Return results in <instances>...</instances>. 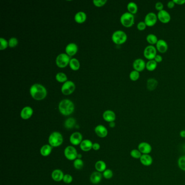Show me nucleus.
I'll use <instances>...</instances> for the list:
<instances>
[{
    "instance_id": "f257e3e1",
    "label": "nucleus",
    "mask_w": 185,
    "mask_h": 185,
    "mask_svg": "<svg viewBox=\"0 0 185 185\" xmlns=\"http://www.w3.org/2000/svg\"><path fill=\"white\" fill-rule=\"evenodd\" d=\"M31 97L36 100H42L46 97L47 90L44 86L40 84L35 83L31 86L29 89Z\"/></svg>"
},
{
    "instance_id": "f03ea898",
    "label": "nucleus",
    "mask_w": 185,
    "mask_h": 185,
    "mask_svg": "<svg viewBox=\"0 0 185 185\" xmlns=\"http://www.w3.org/2000/svg\"><path fill=\"white\" fill-rule=\"evenodd\" d=\"M58 109L60 113L64 116H67L73 114L75 106L73 102L69 99L62 100L59 103Z\"/></svg>"
},
{
    "instance_id": "7ed1b4c3",
    "label": "nucleus",
    "mask_w": 185,
    "mask_h": 185,
    "mask_svg": "<svg viewBox=\"0 0 185 185\" xmlns=\"http://www.w3.org/2000/svg\"><path fill=\"white\" fill-rule=\"evenodd\" d=\"M63 135L58 131L52 132L49 137V145L52 147H58L63 143Z\"/></svg>"
},
{
    "instance_id": "20e7f679",
    "label": "nucleus",
    "mask_w": 185,
    "mask_h": 185,
    "mask_svg": "<svg viewBox=\"0 0 185 185\" xmlns=\"http://www.w3.org/2000/svg\"><path fill=\"white\" fill-rule=\"evenodd\" d=\"M127 35L124 31L117 30L113 33L111 37L112 41L116 45L123 44L127 40Z\"/></svg>"
},
{
    "instance_id": "39448f33",
    "label": "nucleus",
    "mask_w": 185,
    "mask_h": 185,
    "mask_svg": "<svg viewBox=\"0 0 185 185\" xmlns=\"http://www.w3.org/2000/svg\"><path fill=\"white\" fill-rule=\"evenodd\" d=\"M120 22L123 26L126 28H130L134 24V15L128 12L124 13L121 16Z\"/></svg>"
},
{
    "instance_id": "423d86ee",
    "label": "nucleus",
    "mask_w": 185,
    "mask_h": 185,
    "mask_svg": "<svg viewBox=\"0 0 185 185\" xmlns=\"http://www.w3.org/2000/svg\"><path fill=\"white\" fill-rule=\"evenodd\" d=\"M70 57L66 53H61L57 56L55 60V63L58 67L60 68H65L69 65Z\"/></svg>"
},
{
    "instance_id": "0eeeda50",
    "label": "nucleus",
    "mask_w": 185,
    "mask_h": 185,
    "mask_svg": "<svg viewBox=\"0 0 185 185\" xmlns=\"http://www.w3.org/2000/svg\"><path fill=\"white\" fill-rule=\"evenodd\" d=\"M77 151L73 146H69L65 148L64 150V155L65 157L69 161H75L77 159Z\"/></svg>"
},
{
    "instance_id": "6e6552de",
    "label": "nucleus",
    "mask_w": 185,
    "mask_h": 185,
    "mask_svg": "<svg viewBox=\"0 0 185 185\" xmlns=\"http://www.w3.org/2000/svg\"><path fill=\"white\" fill-rule=\"evenodd\" d=\"M75 84L71 80H67L63 83L61 86V92L64 95H69L75 91Z\"/></svg>"
},
{
    "instance_id": "1a4fd4ad",
    "label": "nucleus",
    "mask_w": 185,
    "mask_h": 185,
    "mask_svg": "<svg viewBox=\"0 0 185 185\" xmlns=\"http://www.w3.org/2000/svg\"><path fill=\"white\" fill-rule=\"evenodd\" d=\"M157 54V49L154 45H149L145 47L143 55L146 59L153 60Z\"/></svg>"
},
{
    "instance_id": "9d476101",
    "label": "nucleus",
    "mask_w": 185,
    "mask_h": 185,
    "mask_svg": "<svg viewBox=\"0 0 185 185\" xmlns=\"http://www.w3.org/2000/svg\"><path fill=\"white\" fill-rule=\"evenodd\" d=\"M157 16L154 12H149L145 17V23L147 26L152 27L156 24L157 21Z\"/></svg>"
},
{
    "instance_id": "9b49d317",
    "label": "nucleus",
    "mask_w": 185,
    "mask_h": 185,
    "mask_svg": "<svg viewBox=\"0 0 185 185\" xmlns=\"http://www.w3.org/2000/svg\"><path fill=\"white\" fill-rule=\"evenodd\" d=\"M69 141L73 146H78L80 145L83 141V135L80 132H73L69 137Z\"/></svg>"
},
{
    "instance_id": "f8f14e48",
    "label": "nucleus",
    "mask_w": 185,
    "mask_h": 185,
    "mask_svg": "<svg viewBox=\"0 0 185 185\" xmlns=\"http://www.w3.org/2000/svg\"><path fill=\"white\" fill-rule=\"evenodd\" d=\"M159 20L163 23H167L171 21V16L167 10H161L157 14Z\"/></svg>"
},
{
    "instance_id": "ddd939ff",
    "label": "nucleus",
    "mask_w": 185,
    "mask_h": 185,
    "mask_svg": "<svg viewBox=\"0 0 185 185\" xmlns=\"http://www.w3.org/2000/svg\"><path fill=\"white\" fill-rule=\"evenodd\" d=\"M146 63L143 59L141 58H137L135 59L133 63H132V67L135 70L137 71H143L146 68Z\"/></svg>"
},
{
    "instance_id": "4468645a",
    "label": "nucleus",
    "mask_w": 185,
    "mask_h": 185,
    "mask_svg": "<svg viewBox=\"0 0 185 185\" xmlns=\"http://www.w3.org/2000/svg\"><path fill=\"white\" fill-rule=\"evenodd\" d=\"M138 149L142 154H149L152 151V146L146 142H141L138 145Z\"/></svg>"
},
{
    "instance_id": "2eb2a0df",
    "label": "nucleus",
    "mask_w": 185,
    "mask_h": 185,
    "mask_svg": "<svg viewBox=\"0 0 185 185\" xmlns=\"http://www.w3.org/2000/svg\"><path fill=\"white\" fill-rule=\"evenodd\" d=\"M33 110L31 106H27L23 108L20 112V117L24 120H28L32 116Z\"/></svg>"
},
{
    "instance_id": "dca6fc26",
    "label": "nucleus",
    "mask_w": 185,
    "mask_h": 185,
    "mask_svg": "<svg viewBox=\"0 0 185 185\" xmlns=\"http://www.w3.org/2000/svg\"><path fill=\"white\" fill-rule=\"evenodd\" d=\"M78 51V45L75 43H69L65 48V52L67 55L72 57L76 54Z\"/></svg>"
},
{
    "instance_id": "f3484780",
    "label": "nucleus",
    "mask_w": 185,
    "mask_h": 185,
    "mask_svg": "<svg viewBox=\"0 0 185 185\" xmlns=\"http://www.w3.org/2000/svg\"><path fill=\"white\" fill-rule=\"evenodd\" d=\"M95 132L98 136L100 138H104L107 136L108 134V129L103 125H98L95 128Z\"/></svg>"
},
{
    "instance_id": "a211bd4d",
    "label": "nucleus",
    "mask_w": 185,
    "mask_h": 185,
    "mask_svg": "<svg viewBox=\"0 0 185 185\" xmlns=\"http://www.w3.org/2000/svg\"><path fill=\"white\" fill-rule=\"evenodd\" d=\"M157 51L161 53H165L168 49V45L167 42L163 39H159L156 44Z\"/></svg>"
},
{
    "instance_id": "6ab92c4d",
    "label": "nucleus",
    "mask_w": 185,
    "mask_h": 185,
    "mask_svg": "<svg viewBox=\"0 0 185 185\" xmlns=\"http://www.w3.org/2000/svg\"><path fill=\"white\" fill-rule=\"evenodd\" d=\"M116 114L112 110H108L105 111L103 114V118L106 122H115L116 120Z\"/></svg>"
},
{
    "instance_id": "aec40b11",
    "label": "nucleus",
    "mask_w": 185,
    "mask_h": 185,
    "mask_svg": "<svg viewBox=\"0 0 185 185\" xmlns=\"http://www.w3.org/2000/svg\"><path fill=\"white\" fill-rule=\"evenodd\" d=\"M142 165L145 166H150L153 164V159L149 154H142L140 159Z\"/></svg>"
},
{
    "instance_id": "412c9836",
    "label": "nucleus",
    "mask_w": 185,
    "mask_h": 185,
    "mask_svg": "<svg viewBox=\"0 0 185 185\" xmlns=\"http://www.w3.org/2000/svg\"><path fill=\"white\" fill-rule=\"evenodd\" d=\"M93 144L94 143L92 142L90 140H84L80 145V148L81 149V151L87 152L92 149Z\"/></svg>"
},
{
    "instance_id": "4be33fe9",
    "label": "nucleus",
    "mask_w": 185,
    "mask_h": 185,
    "mask_svg": "<svg viewBox=\"0 0 185 185\" xmlns=\"http://www.w3.org/2000/svg\"><path fill=\"white\" fill-rule=\"evenodd\" d=\"M64 174L63 172L60 169H57L54 170L52 173L51 177L53 180L56 182H60L63 180Z\"/></svg>"
},
{
    "instance_id": "5701e85b",
    "label": "nucleus",
    "mask_w": 185,
    "mask_h": 185,
    "mask_svg": "<svg viewBox=\"0 0 185 185\" xmlns=\"http://www.w3.org/2000/svg\"><path fill=\"white\" fill-rule=\"evenodd\" d=\"M102 175L103 174L100 173L99 172H94L92 173L91 175H90V180L91 182L93 184L96 185L100 183L102 179Z\"/></svg>"
},
{
    "instance_id": "b1692460",
    "label": "nucleus",
    "mask_w": 185,
    "mask_h": 185,
    "mask_svg": "<svg viewBox=\"0 0 185 185\" xmlns=\"http://www.w3.org/2000/svg\"><path fill=\"white\" fill-rule=\"evenodd\" d=\"M75 20L76 23H83L85 22L87 18V15L86 14V13L84 12H78L75 14Z\"/></svg>"
},
{
    "instance_id": "393cba45",
    "label": "nucleus",
    "mask_w": 185,
    "mask_h": 185,
    "mask_svg": "<svg viewBox=\"0 0 185 185\" xmlns=\"http://www.w3.org/2000/svg\"><path fill=\"white\" fill-rule=\"evenodd\" d=\"M159 83L156 79L154 78H149L146 81V88L149 91H153L157 89Z\"/></svg>"
},
{
    "instance_id": "a878e982",
    "label": "nucleus",
    "mask_w": 185,
    "mask_h": 185,
    "mask_svg": "<svg viewBox=\"0 0 185 185\" xmlns=\"http://www.w3.org/2000/svg\"><path fill=\"white\" fill-rule=\"evenodd\" d=\"M53 147L49 145H44L40 149V154L43 157H46L51 154Z\"/></svg>"
},
{
    "instance_id": "bb28decb",
    "label": "nucleus",
    "mask_w": 185,
    "mask_h": 185,
    "mask_svg": "<svg viewBox=\"0 0 185 185\" xmlns=\"http://www.w3.org/2000/svg\"><path fill=\"white\" fill-rule=\"evenodd\" d=\"M69 66L72 70L75 71L80 69V61L77 59L72 58L69 61Z\"/></svg>"
},
{
    "instance_id": "cd10ccee",
    "label": "nucleus",
    "mask_w": 185,
    "mask_h": 185,
    "mask_svg": "<svg viewBox=\"0 0 185 185\" xmlns=\"http://www.w3.org/2000/svg\"><path fill=\"white\" fill-rule=\"evenodd\" d=\"M95 168L96 171L100 173L103 172L106 169V165L105 162L102 160L97 161L95 163Z\"/></svg>"
},
{
    "instance_id": "c85d7f7f",
    "label": "nucleus",
    "mask_w": 185,
    "mask_h": 185,
    "mask_svg": "<svg viewBox=\"0 0 185 185\" xmlns=\"http://www.w3.org/2000/svg\"><path fill=\"white\" fill-rule=\"evenodd\" d=\"M127 9L128 10V12L134 15L136 14L138 11V6L135 2H129L127 4Z\"/></svg>"
},
{
    "instance_id": "c756f323",
    "label": "nucleus",
    "mask_w": 185,
    "mask_h": 185,
    "mask_svg": "<svg viewBox=\"0 0 185 185\" xmlns=\"http://www.w3.org/2000/svg\"><path fill=\"white\" fill-rule=\"evenodd\" d=\"M76 124V121L72 117L67 118L64 122V126L67 129H71L75 126Z\"/></svg>"
},
{
    "instance_id": "7c9ffc66",
    "label": "nucleus",
    "mask_w": 185,
    "mask_h": 185,
    "mask_svg": "<svg viewBox=\"0 0 185 185\" xmlns=\"http://www.w3.org/2000/svg\"><path fill=\"white\" fill-rule=\"evenodd\" d=\"M146 40L147 42L151 45H154L157 44V42L159 40L157 35L154 34H149L146 37Z\"/></svg>"
},
{
    "instance_id": "2f4dec72",
    "label": "nucleus",
    "mask_w": 185,
    "mask_h": 185,
    "mask_svg": "<svg viewBox=\"0 0 185 185\" xmlns=\"http://www.w3.org/2000/svg\"><path fill=\"white\" fill-rule=\"evenodd\" d=\"M157 65V63L155 61L154 59L149 60L146 63V68L147 69V70H148L149 71H153L156 69Z\"/></svg>"
},
{
    "instance_id": "473e14b6",
    "label": "nucleus",
    "mask_w": 185,
    "mask_h": 185,
    "mask_svg": "<svg viewBox=\"0 0 185 185\" xmlns=\"http://www.w3.org/2000/svg\"><path fill=\"white\" fill-rule=\"evenodd\" d=\"M55 80L59 83H63L67 81V77L66 75L63 72H59L55 75Z\"/></svg>"
},
{
    "instance_id": "72a5a7b5",
    "label": "nucleus",
    "mask_w": 185,
    "mask_h": 185,
    "mask_svg": "<svg viewBox=\"0 0 185 185\" xmlns=\"http://www.w3.org/2000/svg\"><path fill=\"white\" fill-rule=\"evenodd\" d=\"M130 154L132 158L140 160L142 154L141 153L140 151H139L138 149H133L130 152Z\"/></svg>"
},
{
    "instance_id": "f704fd0d",
    "label": "nucleus",
    "mask_w": 185,
    "mask_h": 185,
    "mask_svg": "<svg viewBox=\"0 0 185 185\" xmlns=\"http://www.w3.org/2000/svg\"><path fill=\"white\" fill-rule=\"evenodd\" d=\"M177 165L180 169L185 172V155L179 157L177 161Z\"/></svg>"
},
{
    "instance_id": "c9c22d12",
    "label": "nucleus",
    "mask_w": 185,
    "mask_h": 185,
    "mask_svg": "<svg viewBox=\"0 0 185 185\" xmlns=\"http://www.w3.org/2000/svg\"><path fill=\"white\" fill-rule=\"evenodd\" d=\"M73 166L75 169H81L84 167V162L81 159H76L73 162Z\"/></svg>"
},
{
    "instance_id": "e433bc0d",
    "label": "nucleus",
    "mask_w": 185,
    "mask_h": 185,
    "mask_svg": "<svg viewBox=\"0 0 185 185\" xmlns=\"http://www.w3.org/2000/svg\"><path fill=\"white\" fill-rule=\"evenodd\" d=\"M140 72L137 71L136 70H132L130 72V74H129V78L130 80H132V81H136L137 80H138L140 78Z\"/></svg>"
},
{
    "instance_id": "4c0bfd02",
    "label": "nucleus",
    "mask_w": 185,
    "mask_h": 185,
    "mask_svg": "<svg viewBox=\"0 0 185 185\" xmlns=\"http://www.w3.org/2000/svg\"><path fill=\"white\" fill-rule=\"evenodd\" d=\"M18 40L15 37H12L8 41V45L10 48H14L18 45Z\"/></svg>"
},
{
    "instance_id": "58836bf2",
    "label": "nucleus",
    "mask_w": 185,
    "mask_h": 185,
    "mask_svg": "<svg viewBox=\"0 0 185 185\" xmlns=\"http://www.w3.org/2000/svg\"><path fill=\"white\" fill-rule=\"evenodd\" d=\"M114 173L111 169H106L105 171L103 172V176L106 179H111L113 177Z\"/></svg>"
},
{
    "instance_id": "ea45409f",
    "label": "nucleus",
    "mask_w": 185,
    "mask_h": 185,
    "mask_svg": "<svg viewBox=\"0 0 185 185\" xmlns=\"http://www.w3.org/2000/svg\"><path fill=\"white\" fill-rule=\"evenodd\" d=\"M0 44H1V46H0V50L1 51L6 49L8 46H9L8 41L3 38H0Z\"/></svg>"
},
{
    "instance_id": "a19ab883",
    "label": "nucleus",
    "mask_w": 185,
    "mask_h": 185,
    "mask_svg": "<svg viewBox=\"0 0 185 185\" xmlns=\"http://www.w3.org/2000/svg\"><path fill=\"white\" fill-rule=\"evenodd\" d=\"M63 181L65 183H67V184L71 183L72 182V181H73V177H72V176L71 175L69 174H65L64 176Z\"/></svg>"
},
{
    "instance_id": "79ce46f5",
    "label": "nucleus",
    "mask_w": 185,
    "mask_h": 185,
    "mask_svg": "<svg viewBox=\"0 0 185 185\" xmlns=\"http://www.w3.org/2000/svg\"><path fill=\"white\" fill-rule=\"evenodd\" d=\"M106 2H107L106 0H94L93 1L94 5L97 7L103 6L106 4Z\"/></svg>"
},
{
    "instance_id": "37998d69",
    "label": "nucleus",
    "mask_w": 185,
    "mask_h": 185,
    "mask_svg": "<svg viewBox=\"0 0 185 185\" xmlns=\"http://www.w3.org/2000/svg\"><path fill=\"white\" fill-rule=\"evenodd\" d=\"M147 26L145 23V21H140L137 24V28L139 31H143L146 28Z\"/></svg>"
},
{
    "instance_id": "c03bdc74",
    "label": "nucleus",
    "mask_w": 185,
    "mask_h": 185,
    "mask_svg": "<svg viewBox=\"0 0 185 185\" xmlns=\"http://www.w3.org/2000/svg\"><path fill=\"white\" fill-rule=\"evenodd\" d=\"M155 7L156 9H157V10H158L159 12H160V11H161V10H163L164 6H163V4L162 2H157V3H155Z\"/></svg>"
},
{
    "instance_id": "a18cd8bd",
    "label": "nucleus",
    "mask_w": 185,
    "mask_h": 185,
    "mask_svg": "<svg viewBox=\"0 0 185 185\" xmlns=\"http://www.w3.org/2000/svg\"><path fill=\"white\" fill-rule=\"evenodd\" d=\"M154 60L157 62V63H161V61H162V57L161 55H160V54H157V55L155 57Z\"/></svg>"
},
{
    "instance_id": "49530a36",
    "label": "nucleus",
    "mask_w": 185,
    "mask_h": 185,
    "mask_svg": "<svg viewBox=\"0 0 185 185\" xmlns=\"http://www.w3.org/2000/svg\"><path fill=\"white\" fill-rule=\"evenodd\" d=\"M100 146L98 143H94L93 144L92 149H94V151H98V150H100Z\"/></svg>"
},
{
    "instance_id": "de8ad7c7",
    "label": "nucleus",
    "mask_w": 185,
    "mask_h": 185,
    "mask_svg": "<svg viewBox=\"0 0 185 185\" xmlns=\"http://www.w3.org/2000/svg\"><path fill=\"white\" fill-rule=\"evenodd\" d=\"M175 2H174V1H169V2L167 3V7L170 9L174 8L175 6Z\"/></svg>"
},
{
    "instance_id": "09e8293b",
    "label": "nucleus",
    "mask_w": 185,
    "mask_h": 185,
    "mask_svg": "<svg viewBox=\"0 0 185 185\" xmlns=\"http://www.w3.org/2000/svg\"><path fill=\"white\" fill-rule=\"evenodd\" d=\"M174 2H175V4L182 5L185 3V0H173Z\"/></svg>"
},
{
    "instance_id": "8fccbe9b",
    "label": "nucleus",
    "mask_w": 185,
    "mask_h": 185,
    "mask_svg": "<svg viewBox=\"0 0 185 185\" xmlns=\"http://www.w3.org/2000/svg\"><path fill=\"white\" fill-rule=\"evenodd\" d=\"M180 135L182 138H185V130H181L180 132Z\"/></svg>"
},
{
    "instance_id": "3c124183",
    "label": "nucleus",
    "mask_w": 185,
    "mask_h": 185,
    "mask_svg": "<svg viewBox=\"0 0 185 185\" xmlns=\"http://www.w3.org/2000/svg\"><path fill=\"white\" fill-rule=\"evenodd\" d=\"M116 126V123L115 122H110L109 123V126L111 128H114L115 126Z\"/></svg>"
},
{
    "instance_id": "603ef678",
    "label": "nucleus",
    "mask_w": 185,
    "mask_h": 185,
    "mask_svg": "<svg viewBox=\"0 0 185 185\" xmlns=\"http://www.w3.org/2000/svg\"><path fill=\"white\" fill-rule=\"evenodd\" d=\"M81 157H82V155H81L80 154H78L77 157L78 159H81Z\"/></svg>"
}]
</instances>
